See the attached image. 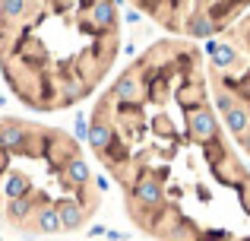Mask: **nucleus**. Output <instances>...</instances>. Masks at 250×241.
Wrapping results in <instances>:
<instances>
[{
  "mask_svg": "<svg viewBox=\"0 0 250 241\" xmlns=\"http://www.w3.org/2000/svg\"><path fill=\"white\" fill-rule=\"evenodd\" d=\"M203 61L215 114L231 143L250 155V10L222 35L209 38Z\"/></svg>",
  "mask_w": 250,
  "mask_h": 241,
  "instance_id": "nucleus-4",
  "label": "nucleus"
},
{
  "mask_svg": "<svg viewBox=\"0 0 250 241\" xmlns=\"http://www.w3.org/2000/svg\"><path fill=\"white\" fill-rule=\"evenodd\" d=\"M140 16L155 22L165 38L209 42L250 10V0H127Z\"/></svg>",
  "mask_w": 250,
  "mask_h": 241,
  "instance_id": "nucleus-5",
  "label": "nucleus"
},
{
  "mask_svg": "<svg viewBox=\"0 0 250 241\" xmlns=\"http://www.w3.org/2000/svg\"><path fill=\"white\" fill-rule=\"evenodd\" d=\"M104 187L83 143L63 127L0 118V219L25 235H61V210L95 216Z\"/></svg>",
  "mask_w": 250,
  "mask_h": 241,
  "instance_id": "nucleus-3",
  "label": "nucleus"
},
{
  "mask_svg": "<svg viewBox=\"0 0 250 241\" xmlns=\"http://www.w3.org/2000/svg\"><path fill=\"white\" fill-rule=\"evenodd\" d=\"M121 0H0V76L19 105L57 114L102 89L121 61Z\"/></svg>",
  "mask_w": 250,
  "mask_h": 241,
  "instance_id": "nucleus-2",
  "label": "nucleus"
},
{
  "mask_svg": "<svg viewBox=\"0 0 250 241\" xmlns=\"http://www.w3.org/2000/svg\"><path fill=\"white\" fill-rule=\"evenodd\" d=\"M85 140L152 241H250V165L212 108L196 42L155 38L130 57Z\"/></svg>",
  "mask_w": 250,
  "mask_h": 241,
  "instance_id": "nucleus-1",
  "label": "nucleus"
}]
</instances>
